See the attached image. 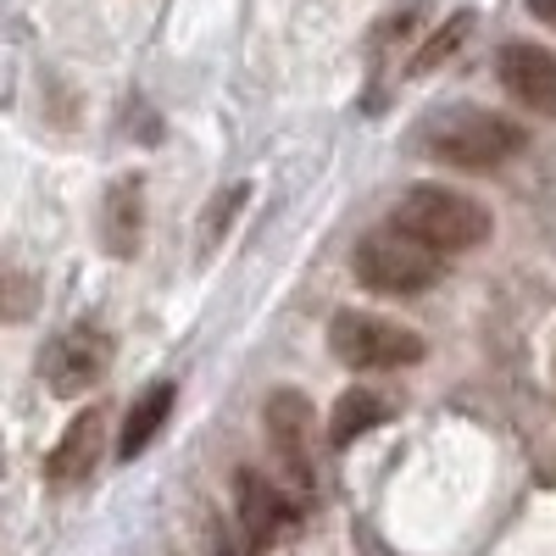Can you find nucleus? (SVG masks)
Instances as JSON below:
<instances>
[{
	"mask_svg": "<svg viewBox=\"0 0 556 556\" xmlns=\"http://www.w3.org/2000/svg\"><path fill=\"white\" fill-rule=\"evenodd\" d=\"M523 128L501 112H484V106H434L424 123H417L412 146L424 151L429 162L440 167H456V173H495L501 162H513L523 151Z\"/></svg>",
	"mask_w": 556,
	"mask_h": 556,
	"instance_id": "obj_1",
	"label": "nucleus"
},
{
	"mask_svg": "<svg viewBox=\"0 0 556 556\" xmlns=\"http://www.w3.org/2000/svg\"><path fill=\"white\" fill-rule=\"evenodd\" d=\"M351 267L367 290H379V295H424L440 285V273H445V251L424 245L417 235H406V228L384 223L374 228V235H362L356 251H351Z\"/></svg>",
	"mask_w": 556,
	"mask_h": 556,
	"instance_id": "obj_2",
	"label": "nucleus"
},
{
	"mask_svg": "<svg viewBox=\"0 0 556 556\" xmlns=\"http://www.w3.org/2000/svg\"><path fill=\"white\" fill-rule=\"evenodd\" d=\"M395 228H406V235H417L424 245L434 251H473L490 240V206L462 195V190H440V184H417V190H406L390 212Z\"/></svg>",
	"mask_w": 556,
	"mask_h": 556,
	"instance_id": "obj_3",
	"label": "nucleus"
},
{
	"mask_svg": "<svg viewBox=\"0 0 556 556\" xmlns=\"http://www.w3.org/2000/svg\"><path fill=\"white\" fill-rule=\"evenodd\" d=\"M329 351L356 367V374H390V367H412L424 362V334H412L406 323H390V317H374V312H334L329 323Z\"/></svg>",
	"mask_w": 556,
	"mask_h": 556,
	"instance_id": "obj_4",
	"label": "nucleus"
},
{
	"mask_svg": "<svg viewBox=\"0 0 556 556\" xmlns=\"http://www.w3.org/2000/svg\"><path fill=\"white\" fill-rule=\"evenodd\" d=\"M267 445L278 456V473L295 495H312L317 484V412L301 390L267 395Z\"/></svg>",
	"mask_w": 556,
	"mask_h": 556,
	"instance_id": "obj_5",
	"label": "nucleus"
},
{
	"mask_svg": "<svg viewBox=\"0 0 556 556\" xmlns=\"http://www.w3.org/2000/svg\"><path fill=\"white\" fill-rule=\"evenodd\" d=\"M112 367V334L101 323H73L67 334H56L45 345V384L51 395L73 401V395H89Z\"/></svg>",
	"mask_w": 556,
	"mask_h": 556,
	"instance_id": "obj_6",
	"label": "nucleus"
},
{
	"mask_svg": "<svg viewBox=\"0 0 556 556\" xmlns=\"http://www.w3.org/2000/svg\"><path fill=\"white\" fill-rule=\"evenodd\" d=\"M495 78H501V89H506V96H513L518 106L556 117V56L545 51V45H529V39L501 45Z\"/></svg>",
	"mask_w": 556,
	"mask_h": 556,
	"instance_id": "obj_7",
	"label": "nucleus"
},
{
	"mask_svg": "<svg viewBox=\"0 0 556 556\" xmlns=\"http://www.w3.org/2000/svg\"><path fill=\"white\" fill-rule=\"evenodd\" d=\"M235 501H240V523L251 534V545H278V540H290L295 523H301V506L290 490H278L273 479H262L256 468H245L235 479Z\"/></svg>",
	"mask_w": 556,
	"mask_h": 556,
	"instance_id": "obj_8",
	"label": "nucleus"
},
{
	"mask_svg": "<svg viewBox=\"0 0 556 556\" xmlns=\"http://www.w3.org/2000/svg\"><path fill=\"white\" fill-rule=\"evenodd\" d=\"M139 235H146V178L123 173L101 195V245H106V256L128 262L139 251Z\"/></svg>",
	"mask_w": 556,
	"mask_h": 556,
	"instance_id": "obj_9",
	"label": "nucleus"
},
{
	"mask_svg": "<svg viewBox=\"0 0 556 556\" xmlns=\"http://www.w3.org/2000/svg\"><path fill=\"white\" fill-rule=\"evenodd\" d=\"M101 445H106V412L84 406L67 424V434L56 440V451L45 456V479L51 484H84L89 473H96V462H101Z\"/></svg>",
	"mask_w": 556,
	"mask_h": 556,
	"instance_id": "obj_10",
	"label": "nucleus"
},
{
	"mask_svg": "<svg viewBox=\"0 0 556 556\" xmlns=\"http://www.w3.org/2000/svg\"><path fill=\"white\" fill-rule=\"evenodd\" d=\"M173 401H178V390L162 379V384H151L146 395H139V401L128 406V417H123V440H117V456H123V462H134L139 451H146V445L162 434V424H167Z\"/></svg>",
	"mask_w": 556,
	"mask_h": 556,
	"instance_id": "obj_11",
	"label": "nucleus"
},
{
	"mask_svg": "<svg viewBox=\"0 0 556 556\" xmlns=\"http://www.w3.org/2000/svg\"><path fill=\"white\" fill-rule=\"evenodd\" d=\"M390 417V406L374 395V390H345L340 401H334V412H329V445H356L367 429H379Z\"/></svg>",
	"mask_w": 556,
	"mask_h": 556,
	"instance_id": "obj_12",
	"label": "nucleus"
},
{
	"mask_svg": "<svg viewBox=\"0 0 556 556\" xmlns=\"http://www.w3.org/2000/svg\"><path fill=\"white\" fill-rule=\"evenodd\" d=\"M473 23H479V12H456L451 23H440V28L424 39V51H417V56L406 62V73H412V78H424V73H434L440 62H451V56L462 51V39L473 34Z\"/></svg>",
	"mask_w": 556,
	"mask_h": 556,
	"instance_id": "obj_13",
	"label": "nucleus"
},
{
	"mask_svg": "<svg viewBox=\"0 0 556 556\" xmlns=\"http://www.w3.org/2000/svg\"><path fill=\"white\" fill-rule=\"evenodd\" d=\"M251 201V190L245 184H228V190H217L212 201H206V212H201V262L223 245V235L235 228V217H240V206Z\"/></svg>",
	"mask_w": 556,
	"mask_h": 556,
	"instance_id": "obj_14",
	"label": "nucleus"
},
{
	"mask_svg": "<svg viewBox=\"0 0 556 556\" xmlns=\"http://www.w3.org/2000/svg\"><path fill=\"white\" fill-rule=\"evenodd\" d=\"M34 301H39L34 278H28L17 262L0 256V323H23V317L34 312Z\"/></svg>",
	"mask_w": 556,
	"mask_h": 556,
	"instance_id": "obj_15",
	"label": "nucleus"
},
{
	"mask_svg": "<svg viewBox=\"0 0 556 556\" xmlns=\"http://www.w3.org/2000/svg\"><path fill=\"white\" fill-rule=\"evenodd\" d=\"M523 7H529V12H534L545 28H556V0H523Z\"/></svg>",
	"mask_w": 556,
	"mask_h": 556,
	"instance_id": "obj_16",
	"label": "nucleus"
},
{
	"mask_svg": "<svg viewBox=\"0 0 556 556\" xmlns=\"http://www.w3.org/2000/svg\"><path fill=\"white\" fill-rule=\"evenodd\" d=\"M212 556H240V551H235V545H228V540H217V545H212Z\"/></svg>",
	"mask_w": 556,
	"mask_h": 556,
	"instance_id": "obj_17",
	"label": "nucleus"
}]
</instances>
